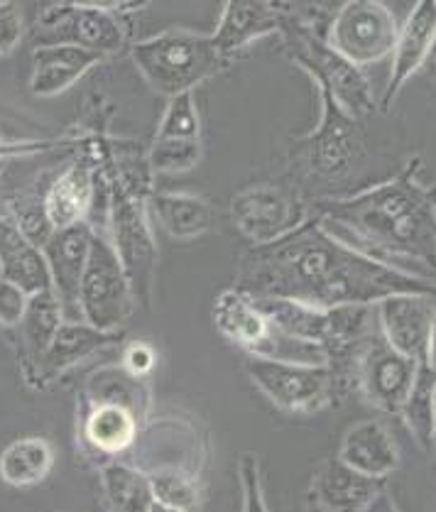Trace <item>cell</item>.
I'll list each match as a JSON object with an SVG mask.
<instances>
[{
    "label": "cell",
    "instance_id": "6da1fadb",
    "mask_svg": "<svg viewBox=\"0 0 436 512\" xmlns=\"http://www.w3.org/2000/svg\"><path fill=\"white\" fill-rule=\"evenodd\" d=\"M236 290L250 297L292 299L314 309L375 307L395 294L436 299V282L368 258L331 236L312 216L277 241L243 255Z\"/></svg>",
    "mask_w": 436,
    "mask_h": 512
},
{
    "label": "cell",
    "instance_id": "7a4b0ae2",
    "mask_svg": "<svg viewBox=\"0 0 436 512\" xmlns=\"http://www.w3.org/2000/svg\"><path fill=\"white\" fill-rule=\"evenodd\" d=\"M422 170V157H412L395 177L361 194L321 199L316 219L348 248L427 277L436 272V184L424 182Z\"/></svg>",
    "mask_w": 436,
    "mask_h": 512
},
{
    "label": "cell",
    "instance_id": "3957f363",
    "mask_svg": "<svg viewBox=\"0 0 436 512\" xmlns=\"http://www.w3.org/2000/svg\"><path fill=\"white\" fill-rule=\"evenodd\" d=\"M133 62L152 89L174 98L216 76L231 57L218 52L211 35L174 27L138 42L133 47Z\"/></svg>",
    "mask_w": 436,
    "mask_h": 512
},
{
    "label": "cell",
    "instance_id": "277c9868",
    "mask_svg": "<svg viewBox=\"0 0 436 512\" xmlns=\"http://www.w3.org/2000/svg\"><path fill=\"white\" fill-rule=\"evenodd\" d=\"M282 37L292 64L312 76L314 84L324 86L353 121H363L378 108L361 69L339 57L326 45V35H319V30L304 25L294 8H290V20L282 30Z\"/></svg>",
    "mask_w": 436,
    "mask_h": 512
},
{
    "label": "cell",
    "instance_id": "5b68a950",
    "mask_svg": "<svg viewBox=\"0 0 436 512\" xmlns=\"http://www.w3.org/2000/svg\"><path fill=\"white\" fill-rule=\"evenodd\" d=\"M314 86L321 98V121L312 133L294 143L290 157L297 172L312 182H336L363 160L361 121H353L324 86Z\"/></svg>",
    "mask_w": 436,
    "mask_h": 512
},
{
    "label": "cell",
    "instance_id": "8992f818",
    "mask_svg": "<svg viewBox=\"0 0 436 512\" xmlns=\"http://www.w3.org/2000/svg\"><path fill=\"white\" fill-rule=\"evenodd\" d=\"M133 287L118 258L116 248L108 238H91L89 260L81 275L79 312L98 331L116 334L133 309Z\"/></svg>",
    "mask_w": 436,
    "mask_h": 512
},
{
    "label": "cell",
    "instance_id": "52a82bcc",
    "mask_svg": "<svg viewBox=\"0 0 436 512\" xmlns=\"http://www.w3.org/2000/svg\"><path fill=\"white\" fill-rule=\"evenodd\" d=\"M397 32L400 27L388 5L375 0H351L336 8L326 32V45L348 64L361 69L392 57Z\"/></svg>",
    "mask_w": 436,
    "mask_h": 512
},
{
    "label": "cell",
    "instance_id": "ba28073f",
    "mask_svg": "<svg viewBox=\"0 0 436 512\" xmlns=\"http://www.w3.org/2000/svg\"><path fill=\"white\" fill-rule=\"evenodd\" d=\"M243 368L255 388L285 412L309 415L324 410L336 400L334 375L329 366H302V363L245 356Z\"/></svg>",
    "mask_w": 436,
    "mask_h": 512
},
{
    "label": "cell",
    "instance_id": "9c48e42d",
    "mask_svg": "<svg viewBox=\"0 0 436 512\" xmlns=\"http://www.w3.org/2000/svg\"><path fill=\"white\" fill-rule=\"evenodd\" d=\"M419 366L422 363L395 351L375 326L356 351L353 383L375 410L385 412V415H400Z\"/></svg>",
    "mask_w": 436,
    "mask_h": 512
},
{
    "label": "cell",
    "instance_id": "30bf717a",
    "mask_svg": "<svg viewBox=\"0 0 436 512\" xmlns=\"http://www.w3.org/2000/svg\"><path fill=\"white\" fill-rule=\"evenodd\" d=\"M123 25L103 5H52L40 15V45H74L106 54L123 47Z\"/></svg>",
    "mask_w": 436,
    "mask_h": 512
},
{
    "label": "cell",
    "instance_id": "8fae6325",
    "mask_svg": "<svg viewBox=\"0 0 436 512\" xmlns=\"http://www.w3.org/2000/svg\"><path fill=\"white\" fill-rule=\"evenodd\" d=\"M231 219L238 231L255 245H265L287 236L309 221L307 204L272 184H255L233 196Z\"/></svg>",
    "mask_w": 436,
    "mask_h": 512
},
{
    "label": "cell",
    "instance_id": "7c38bea8",
    "mask_svg": "<svg viewBox=\"0 0 436 512\" xmlns=\"http://www.w3.org/2000/svg\"><path fill=\"white\" fill-rule=\"evenodd\" d=\"M113 233H116L118 258H121L125 275L135 297H150L152 282H155L157 268V248L152 241L150 226H147L143 206L130 196L116 192L113 199Z\"/></svg>",
    "mask_w": 436,
    "mask_h": 512
},
{
    "label": "cell",
    "instance_id": "4fadbf2b",
    "mask_svg": "<svg viewBox=\"0 0 436 512\" xmlns=\"http://www.w3.org/2000/svg\"><path fill=\"white\" fill-rule=\"evenodd\" d=\"M436 317V299L422 294H395L375 304V319L383 339L395 351L412 361L424 363L427 358L429 331Z\"/></svg>",
    "mask_w": 436,
    "mask_h": 512
},
{
    "label": "cell",
    "instance_id": "5bb4252c",
    "mask_svg": "<svg viewBox=\"0 0 436 512\" xmlns=\"http://www.w3.org/2000/svg\"><path fill=\"white\" fill-rule=\"evenodd\" d=\"M436 42V0H422L410 10L405 25L397 32L395 49H392V69L388 89L383 96V108L395 103L402 86L410 81L419 69H424L429 54H432Z\"/></svg>",
    "mask_w": 436,
    "mask_h": 512
},
{
    "label": "cell",
    "instance_id": "9a60e30c",
    "mask_svg": "<svg viewBox=\"0 0 436 512\" xmlns=\"http://www.w3.org/2000/svg\"><path fill=\"white\" fill-rule=\"evenodd\" d=\"M91 238H94V231H91L89 223L81 221L76 226L54 231L42 248L49 265V275H52V287L62 302L64 312H72V309L79 312L81 275H84L86 260H89Z\"/></svg>",
    "mask_w": 436,
    "mask_h": 512
},
{
    "label": "cell",
    "instance_id": "2e32d148",
    "mask_svg": "<svg viewBox=\"0 0 436 512\" xmlns=\"http://www.w3.org/2000/svg\"><path fill=\"white\" fill-rule=\"evenodd\" d=\"M383 490L385 481L363 476L334 456L316 468L309 503L326 512H363Z\"/></svg>",
    "mask_w": 436,
    "mask_h": 512
},
{
    "label": "cell",
    "instance_id": "e0dca14e",
    "mask_svg": "<svg viewBox=\"0 0 436 512\" xmlns=\"http://www.w3.org/2000/svg\"><path fill=\"white\" fill-rule=\"evenodd\" d=\"M287 20H290V5L226 3L211 40H214L218 52L231 57L233 52L260 40V37L275 35V32L282 35Z\"/></svg>",
    "mask_w": 436,
    "mask_h": 512
},
{
    "label": "cell",
    "instance_id": "ac0fdd59",
    "mask_svg": "<svg viewBox=\"0 0 436 512\" xmlns=\"http://www.w3.org/2000/svg\"><path fill=\"white\" fill-rule=\"evenodd\" d=\"M336 456L353 471L368 478H378V481H385L400 466L397 441L392 439L390 429L380 419H365V422L353 424L343 434Z\"/></svg>",
    "mask_w": 436,
    "mask_h": 512
},
{
    "label": "cell",
    "instance_id": "d6986e66",
    "mask_svg": "<svg viewBox=\"0 0 436 512\" xmlns=\"http://www.w3.org/2000/svg\"><path fill=\"white\" fill-rule=\"evenodd\" d=\"M0 277L25 294L52 290V275L42 248L20 231L18 221L0 216Z\"/></svg>",
    "mask_w": 436,
    "mask_h": 512
},
{
    "label": "cell",
    "instance_id": "ffe728a7",
    "mask_svg": "<svg viewBox=\"0 0 436 512\" xmlns=\"http://www.w3.org/2000/svg\"><path fill=\"white\" fill-rule=\"evenodd\" d=\"M214 324L223 339L243 348L245 356H258L272 331V324L258 302L236 287L218 294L214 302Z\"/></svg>",
    "mask_w": 436,
    "mask_h": 512
},
{
    "label": "cell",
    "instance_id": "44dd1931",
    "mask_svg": "<svg viewBox=\"0 0 436 512\" xmlns=\"http://www.w3.org/2000/svg\"><path fill=\"white\" fill-rule=\"evenodd\" d=\"M101 59V54L74 45H40L32 52V94H62Z\"/></svg>",
    "mask_w": 436,
    "mask_h": 512
},
{
    "label": "cell",
    "instance_id": "7402d4cb",
    "mask_svg": "<svg viewBox=\"0 0 436 512\" xmlns=\"http://www.w3.org/2000/svg\"><path fill=\"white\" fill-rule=\"evenodd\" d=\"M113 341H118V336L111 331H98L91 324H81V321H64L47 351L37 361V373L42 378H57L59 373L81 363L94 351L111 346Z\"/></svg>",
    "mask_w": 436,
    "mask_h": 512
},
{
    "label": "cell",
    "instance_id": "603a6c76",
    "mask_svg": "<svg viewBox=\"0 0 436 512\" xmlns=\"http://www.w3.org/2000/svg\"><path fill=\"white\" fill-rule=\"evenodd\" d=\"M152 211L165 233L174 241H194L214 231V206L194 194L165 192L152 196Z\"/></svg>",
    "mask_w": 436,
    "mask_h": 512
},
{
    "label": "cell",
    "instance_id": "cb8c5ba5",
    "mask_svg": "<svg viewBox=\"0 0 436 512\" xmlns=\"http://www.w3.org/2000/svg\"><path fill=\"white\" fill-rule=\"evenodd\" d=\"M91 194H94V187H91V174L86 165H74L72 170L64 172L52 184V189L45 196V204H42L54 231L84 221L86 209L91 204Z\"/></svg>",
    "mask_w": 436,
    "mask_h": 512
},
{
    "label": "cell",
    "instance_id": "d4e9b609",
    "mask_svg": "<svg viewBox=\"0 0 436 512\" xmlns=\"http://www.w3.org/2000/svg\"><path fill=\"white\" fill-rule=\"evenodd\" d=\"M54 466V449L42 437L15 439L0 454V478L15 488L45 481Z\"/></svg>",
    "mask_w": 436,
    "mask_h": 512
},
{
    "label": "cell",
    "instance_id": "484cf974",
    "mask_svg": "<svg viewBox=\"0 0 436 512\" xmlns=\"http://www.w3.org/2000/svg\"><path fill=\"white\" fill-rule=\"evenodd\" d=\"M140 419L121 405H94L84 422V437L101 454H121L138 439Z\"/></svg>",
    "mask_w": 436,
    "mask_h": 512
},
{
    "label": "cell",
    "instance_id": "4316f807",
    "mask_svg": "<svg viewBox=\"0 0 436 512\" xmlns=\"http://www.w3.org/2000/svg\"><path fill=\"white\" fill-rule=\"evenodd\" d=\"M86 390L94 397L96 405H121L138 419H143L150 407V395H147L143 380L130 375L125 368L98 370Z\"/></svg>",
    "mask_w": 436,
    "mask_h": 512
},
{
    "label": "cell",
    "instance_id": "83f0119b",
    "mask_svg": "<svg viewBox=\"0 0 436 512\" xmlns=\"http://www.w3.org/2000/svg\"><path fill=\"white\" fill-rule=\"evenodd\" d=\"M64 324V307L59 302L57 292L45 290L32 294L30 302H27V312L23 317V339L30 353L32 361H40L42 353L47 351V346L52 343L54 334L59 331V326Z\"/></svg>",
    "mask_w": 436,
    "mask_h": 512
},
{
    "label": "cell",
    "instance_id": "f1b7e54d",
    "mask_svg": "<svg viewBox=\"0 0 436 512\" xmlns=\"http://www.w3.org/2000/svg\"><path fill=\"white\" fill-rule=\"evenodd\" d=\"M434 383L436 375L427 366H419L417 378L407 395L405 405H402L400 417L405 419L407 429L412 432L414 441H417L422 449H434L436 444V432H434Z\"/></svg>",
    "mask_w": 436,
    "mask_h": 512
},
{
    "label": "cell",
    "instance_id": "f546056e",
    "mask_svg": "<svg viewBox=\"0 0 436 512\" xmlns=\"http://www.w3.org/2000/svg\"><path fill=\"white\" fill-rule=\"evenodd\" d=\"M101 481L108 500L118 512H147V505L152 503L150 481L135 468L111 464L103 468Z\"/></svg>",
    "mask_w": 436,
    "mask_h": 512
},
{
    "label": "cell",
    "instance_id": "4dcf8cb0",
    "mask_svg": "<svg viewBox=\"0 0 436 512\" xmlns=\"http://www.w3.org/2000/svg\"><path fill=\"white\" fill-rule=\"evenodd\" d=\"M147 481H150L152 500H160V503L187 512H194L199 508L201 490L192 473L177 471V468H165V471H157L152 476H147Z\"/></svg>",
    "mask_w": 436,
    "mask_h": 512
},
{
    "label": "cell",
    "instance_id": "1f68e13d",
    "mask_svg": "<svg viewBox=\"0 0 436 512\" xmlns=\"http://www.w3.org/2000/svg\"><path fill=\"white\" fill-rule=\"evenodd\" d=\"M157 138L162 140H201V118L194 91L170 98L160 121Z\"/></svg>",
    "mask_w": 436,
    "mask_h": 512
},
{
    "label": "cell",
    "instance_id": "d6a6232c",
    "mask_svg": "<svg viewBox=\"0 0 436 512\" xmlns=\"http://www.w3.org/2000/svg\"><path fill=\"white\" fill-rule=\"evenodd\" d=\"M201 162V140L155 138L150 150V167L155 172H187Z\"/></svg>",
    "mask_w": 436,
    "mask_h": 512
},
{
    "label": "cell",
    "instance_id": "836d02e7",
    "mask_svg": "<svg viewBox=\"0 0 436 512\" xmlns=\"http://www.w3.org/2000/svg\"><path fill=\"white\" fill-rule=\"evenodd\" d=\"M241 488H243V512H267L263 486H260V468L253 454H245L241 459Z\"/></svg>",
    "mask_w": 436,
    "mask_h": 512
},
{
    "label": "cell",
    "instance_id": "e575fe53",
    "mask_svg": "<svg viewBox=\"0 0 436 512\" xmlns=\"http://www.w3.org/2000/svg\"><path fill=\"white\" fill-rule=\"evenodd\" d=\"M27 302H30V294H25L18 285H13V282L0 277V324L3 326L23 324Z\"/></svg>",
    "mask_w": 436,
    "mask_h": 512
},
{
    "label": "cell",
    "instance_id": "d590c367",
    "mask_svg": "<svg viewBox=\"0 0 436 512\" xmlns=\"http://www.w3.org/2000/svg\"><path fill=\"white\" fill-rule=\"evenodd\" d=\"M123 368L143 380L157 368V351L147 341L128 343L123 351Z\"/></svg>",
    "mask_w": 436,
    "mask_h": 512
},
{
    "label": "cell",
    "instance_id": "8d00e7d4",
    "mask_svg": "<svg viewBox=\"0 0 436 512\" xmlns=\"http://www.w3.org/2000/svg\"><path fill=\"white\" fill-rule=\"evenodd\" d=\"M23 37V15L15 3H0V57L13 52Z\"/></svg>",
    "mask_w": 436,
    "mask_h": 512
},
{
    "label": "cell",
    "instance_id": "74e56055",
    "mask_svg": "<svg viewBox=\"0 0 436 512\" xmlns=\"http://www.w3.org/2000/svg\"><path fill=\"white\" fill-rule=\"evenodd\" d=\"M363 512H400V510H397L395 500L390 498L388 488H385L383 493H378V495H375V498H373V503H370L368 508H365Z\"/></svg>",
    "mask_w": 436,
    "mask_h": 512
},
{
    "label": "cell",
    "instance_id": "f35d334b",
    "mask_svg": "<svg viewBox=\"0 0 436 512\" xmlns=\"http://www.w3.org/2000/svg\"><path fill=\"white\" fill-rule=\"evenodd\" d=\"M424 366H427L436 375V317L429 331V343H427V358H424Z\"/></svg>",
    "mask_w": 436,
    "mask_h": 512
},
{
    "label": "cell",
    "instance_id": "ab89813d",
    "mask_svg": "<svg viewBox=\"0 0 436 512\" xmlns=\"http://www.w3.org/2000/svg\"><path fill=\"white\" fill-rule=\"evenodd\" d=\"M424 72H427L429 79H432L434 84H436V42H434V49H432V54H429L427 64H424Z\"/></svg>",
    "mask_w": 436,
    "mask_h": 512
},
{
    "label": "cell",
    "instance_id": "60d3db41",
    "mask_svg": "<svg viewBox=\"0 0 436 512\" xmlns=\"http://www.w3.org/2000/svg\"><path fill=\"white\" fill-rule=\"evenodd\" d=\"M147 512H187V510H179V508H172V505L160 503V500H152V503L147 505Z\"/></svg>",
    "mask_w": 436,
    "mask_h": 512
},
{
    "label": "cell",
    "instance_id": "b9f144b4",
    "mask_svg": "<svg viewBox=\"0 0 436 512\" xmlns=\"http://www.w3.org/2000/svg\"><path fill=\"white\" fill-rule=\"evenodd\" d=\"M307 512H326V510H321V508H319V505L309 503V508H307Z\"/></svg>",
    "mask_w": 436,
    "mask_h": 512
},
{
    "label": "cell",
    "instance_id": "7bdbcfd3",
    "mask_svg": "<svg viewBox=\"0 0 436 512\" xmlns=\"http://www.w3.org/2000/svg\"><path fill=\"white\" fill-rule=\"evenodd\" d=\"M434 432H436V383H434Z\"/></svg>",
    "mask_w": 436,
    "mask_h": 512
}]
</instances>
